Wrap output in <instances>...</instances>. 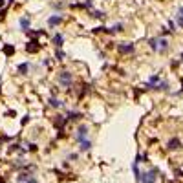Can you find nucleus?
Returning <instances> with one entry per match:
<instances>
[{
    "instance_id": "f257e3e1",
    "label": "nucleus",
    "mask_w": 183,
    "mask_h": 183,
    "mask_svg": "<svg viewBox=\"0 0 183 183\" xmlns=\"http://www.w3.org/2000/svg\"><path fill=\"white\" fill-rule=\"evenodd\" d=\"M148 46H150L152 51H157V53H165L169 49V41L165 37H157V38H150L148 41Z\"/></svg>"
},
{
    "instance_id": "f03ea898",
    "label": "nucleus",
    "mask_w": 183,
    "mask_h": 183,
    "mask_svg": "<svg viewBox=\"0 0 183 183\" xmlns=\"http://www.w3.org/2000/svg\"><path fill=\"white\" fill-rule=\"evenodd\" d=\"M157 172H159V170H157L156 167H154V169H150V170H147V172H141L139 181H141V183H156Z\"/></svg>"
},
{
    "instance_id": "7ed1b4c3",
    "label": "nucleus",
    "mask_w": 183,
    "mask_h": 183,
    "mask_svg": "<svg viewBox=\"0 0 183 183\" xmlns=\"http://www.w3.org/2000/svg\"><path fill=\"white\" fill-rule=\"evenodd\" d=\"M57 82L64 88H70L73 82V75L70 72H61V73H57Z\"/></svg>"
},
{
    "instance_id": "20e7f679",
    "label": "nucleus",
    "mask_w": 183,
    "mask_h": 183,
    "mask_svg": "<svg viewBox=\"0 0 183 183\" xmlns=\"http://www.w3.org/2000/svg\"><path fill=\"white\" fill-rule=\"evenodd\" d=\"M88 125H79L77 126V132H75V139L81 143V141H84V139H88Z\"/></svg>"
},
{
    "instance_id": "39448f33",
    "label": "nucleus",
    "mask_w": 183,
    "mask_h": 183,
    "mask_svg": "<svg viewBox=\"0 0 183 183\" xmlns=\"http://www.w3.org/2000/svg\"><path fill=\"white\" fill-rule=\"evenodd\" d=\"M134 44L132 42H121L119 46H117V51L121 53V55H128V53H134Z\"/></svg>"
},
{
    "instance_id": "423d86ee",
    "label": "nucleus",
    "mask_w": 183,
    "mask_h": 183,
    "mask_svg": "<svg viewBox=\"0 0 183 183\" xmlns=\"http://www.w3.org/2000/svg\"><path fill=\"white\" fill-rule=\"evenodd\" d=\"M62 15H51V17L48 18V26L49 28H55V26H59V24H62Z\"/></svg>"
},
{
    "instance_id": "0eeeda50",
    "label": "nucleus",
    "mask_w": 183,
    "mask_h": 183,
    "mask_svg": "<svg viewBox=\"0 0 183 183\" xmlns=\"http://www.w3.org/2000/svg\"><path fill=\"white\" fill-rule=\"evenodd\" d=\"M38 48H41V44H38L37 41H31V42H28V44H26V51H29V53L38 51Z\"/></svg>"
},
{
    "instance_id": "6e6552de",
    "label": "nucleus",
    "mask_w": 183,
    "mask_h": 183,
    "mask_svg": "<svg viewBox=\"0 0 183 183\" xmlns=\"http://www.w3.org/2000/svg\"><path fill=\"white\" fill-rule=\"evenodd\" d=\"M18 24H20V28L24 29V31H28V29H29V24H31V18H29V17H22L20 20H18Z\"/></svg>"
},
{
    "instance_id": "1a4fd4ad",
    "label": "nucleus",
    "mask_w": 183,
    "mask_h": 183,
    "mask_svg": "<svg viewBox=\"0 0 183 183\" xmlns=\"http://www.w3.org/2000/svg\"><path fill=\"white\" fill-rule=\"evenodd\" d=\"M81 117H82V113H81V112H70V110H68V115H66V119H68V121H79Z\"/></svg>"
},
{
    "instance_id": "9d476101",
    "label": "nucleus",
    "mask_w": 183,
    "mask_h": 183,
    "mask_svg": "<svg viewBox=\"0 0 183 183\" xmlns=\"http://www.w3.org/2000/svg\"><path fill=\"white\" fill-rule=\"evenodd\" d=\"M79 145H81V147H79V150H81V152H88L92 148V141L90 139H84V141L79 143Z\"/></svg>"
},
{
    "instance_id": "9b49d317",
    "label": "nucleus",
    "mask_w": 183,
    "mask_h": 183,
    "mask_svg": "<svg viewBox=\"0 0 183 183\" xmlns=\"http://www.w3.org/2000/svg\"><path fill=\"white\" fill-rule=\"evenodd\" d=\"M53 44H55L57 48H62V44H64V37H62V33H55V37H53Z\"/></svg>"
},
{
    "instance_id": "f8f14e48",
    "label": "nucleus",
    "mask_w": 183,
    "mask_h": 183,
    "mask_svg": "<svg viewBox=\"0 0 183 183\" xmlns=\"http://www.w3.org/2000/svg\"><path fill=\"white\" fill-rule=\"evenodd\" d=\"M167 147H169V150H178V148L181 147V141L174 137V139H170V141H169V145H167Z\"/></svg>"
},
{
    "instance_id": "ddd939ff",
    "label": "nucleus",
    "mask_w": 183,
    "mask_h": 183,
    "mask_svg": "<svg viewBox=\"0 0 183 183\" xmlns=\"http://www.w3.org/2000/svg\"><path fill=\"white\" fill-rule=\"evenodd\" d=\"M48 103H49V106H51V108H61L62 106V101H59L57 97H49Z\"/></svg>"
},
{
    "instance_id": "4468645a",
    "label": "nucleus",
    "mask_w": 183,
    "mask_h": 183,
    "mask_svg": "<svg viewBox=\"0 0 183 183\" xmlns=\"http://www.w3.org/2000/svg\"><path fill=\"white\" fill-rule=\"evenodd\" d=\"M29 70V62H22V64H18V73L20 75H26Z\"/></svg>"
},
{
    "instance_id": "2eb2a0df",
    "label": "nucleus",
    "mask_w": 183,
    "mask_h": 183,
    "mask_svg": "<svg viewBox=\"0 0 183 183\" xmlns=\"http://www.w3.org/2000/svg\"><path fill=\"white\" fill-rule=\"evenodd\" d=\"M156 90L167 92V90H169V82H167V81H159V82H157V86H156Z\"/></svg>"
},
{
    "instance_id": "dca6fc26",
    "label": "nucleus",
    "mask_w": 183,
    "mask_h": 183,
    "mask_svg": "<svg viewBox=\"0 0 183 183\" xmlns=\"http://www.w3.org/2000/svg\"><path fill=\"white\" fill-rule=\"evenodd\" d=\"M64 57H66V55H64V51H62L61 48H57V51H55V59H57V61H64Z\"/></svg>"
},
{
    "instance_id": "f3484780",
    "label": "nucleus",
    "mask_w": 183,
    "mask_h": 183,
    "mask_svg": "<svg viewBox=\"0 0 183 183\" xmlns=\"http://www.w3.org/2000/svg\"><path fill=\"white\" fill-rule=\"evenodd\" d=\"M4 53H6V55H13V53H15V48L7 44V46H4Z\"/></svg>"
},
{
    "instance_id": "a211bd4d",
    "label": "nucleus",
    "mask_w": 183,
    "mask_h": 183,
    "mask_svg": "<svg viewBox=\"0 0 183 183\" xmlns=\"http://www.w3.org/2000/svg\"><path fill=\"white\" fill-rule=\"evenodd\" d=\"M176 24H178L180 28H183V15H181V13L176 15Z\"/></svg>"
},
{
    "instance_id": "6ab92c4d",
    "label": "nucleus",
    "mask_w": 183,
    "mask_h": 183,
    "mask_svg": "<svg viewBox=\"0 0 183 183\" xmlns=\"http://www.w3.org/2000/svg\"><path fill=\"white\" fill-rule=\"evenodd\" d=\"M92 17H95V18H105L106 15H105V11H93Z\"/></svg>"
},
{
    "instance_id": "aec40b11",
    "label": "nucleus",
    "mask_w": 183,
    "mask_h": 183,
    "mask_svg": "<svg viewBox=\"0 0 183 183\" xmlns=\"http://www.w3.org/2000/svg\"><path fill=\"white\" fill-rule=\"evenodd\" d=\"M29 178H31V176H29V174H24V172H22V174L18 176V181H28Z\"/></svg>"
},
{
    "instance_id": "412c9836",
    "label": "nucleus",
    "mask_w": 183,
    "mask_h": 183,
    "mask_svg": "<svg viewBox=\"0 0 183 183\" xmlns=\"http://www.w3.org/2000/svg\"><path fill=\"white\" fill-rule=\"evenodd\" d=\"M51 6L55 7V9H62V7H64V4H62V2H57V4H51Z\"/></svg>"
},
{
    "instance_id": "4be33fe9",
    "label": "nucleus",
    "mask_w": 183,
    "mask_h": 183,
    "mask_svg": "<svg viewBox=\"0 0 183 183\" xmlns=\"http://www.w3.org/2000/svg\"><path fill=\"white\" fill-rule=\"evenodd\" d=\"M26 183H38V181H37V180H35V178H33V176H31V178H29V180H28Z\"/></svg>"
},
{
    "instance_id": "5701e85b",
    "label": "nucleus",
    "mask_w": 183,
    "mask_h": 183,
    "mask_svg": "<svg viewBox=\"0 0 183 183\" xmlns=\"http://www.w3.org/2000/svg\"><path fill=\"white\" fill-rule=\"evenodd\" d=\"M4 2H6V0H0V7H2V6H4Z\"/></svg>"
},
{
    "instance_id": "b1692460",
    "label": "nucleus",
    "mask_w": 183,
    "mask_h": 183,
    "mask_svg": "<svg viewBox=\"0 0 183 183\" xmlns=\"http://www.w3.org/2000/svg\"><path fill=\"white\" fill-rule=\"evenodd\" d=\"M178 13H181V15H183V6H181V7H180V11H178Z\"/></svg>"
},
{
    "instance_id": "393cba45",
    "label": "nucleus",
    "mask_w": 183,
    "mask_h": 183,
    "mask_svg": "<svg viewBox=\"0 0 183 183\" xmlns=\"http://www.w3.org/2000/svg\"><path fill=\"white\" fill-rule=\"evenodd\" d=\"M181 62H183V53H181Z\"/></svg>"
}]
</instances>
